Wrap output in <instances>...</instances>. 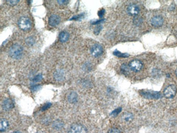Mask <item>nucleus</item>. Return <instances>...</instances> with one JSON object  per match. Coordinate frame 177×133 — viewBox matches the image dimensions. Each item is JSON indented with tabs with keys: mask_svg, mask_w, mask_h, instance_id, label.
<instances>
[{
	"mask_svg": "<svg viewBox=\"0 0 177 133\" xmlns=\"http://www.w3.org/2000/svg\"><path fill=\"white\" fill-rule=\"evenodd\" d=\"M69 133H87V128L81 124H74L69 130Z\"/></svg>",
	"mask_w": 177,
	"mask_h": 133,
	"instance_id": "6",
	"label": "nucleus"
},
{
	"mask_svg": "<svg viewBox=\"0 0 177 133\" xmlns=\"http://www.w3.org/2000/svg\"><path fill=\"white\" fill-rule=\"evenodd\" d=\"M53 76H54V78L55 80L58 81H61L64 80L65 74L63 70L59 69L54 73Z\"/></svg>",
	"mask_w": 177,
	"mask_h": 133,
	"instance_id": "12",
	"label": "nucleus"
},
{
	"mask_svg": "<svg viewBox=\"0 0 177 133\" xmlns=\"http://www.w3.org/2000/svg\"><path fill=\"white\" fill-rule=\"evenodd\" d=\"M129 68V65L128 66L127 65H126L125 64H123V65H122V66H121V70L123 72H127L128 71Z\"/></svg>",
	"mask_w": 177,
	"mask_h": 133,
	"instance_id": "23",
	"label": "nucleus"
},
{
	"mask_svg": "<svg viewBox=\"0 0 177 133\" xmlns=\"http://www.w3.org/2000/svg\"><path fill=\"white\" fill-rule=\"evenodd\" d=\"M68 101L70 103L74 104L77 102L78 99V95L75 92L72 91L68 93L67 96Z\"/></svg>",
	"mask_w": 177,
	"mask_h": 133,
	"instance_id": "11",
	"label": "nucleus"
},
{
	"mask_svg": "<svg viewBox=\"0 0 177 133\" xmlns=\"http://www.w3.org/2000/svg\"><path fill=\"white\" fill-rule=\"evenodd\" d=\"M104 19H102V20H97V21H93L92 23V25H97V24H100L101 23L104 22Z\"/></svg>",
	"mask_w": 177,
	"mask_h": 133,
	"instance_id": "31",
	"label": "nucleus"
},
{
	"mask_svg": "<svg viewBox=\"0 0 177 133\" xmlns=\"http://www.w3.org/2000/svg\"><path fill=\"white\" fill-rule=\"evenodd\" d=\"M124 119L126 121H131L133 118V115L130 113H127L126 114L124 115Z\"/></svg>",
	"mask_w": 177,
	"mask_h": 133,
	"instance_id": "20",
	"label": "nucleus"
},
{
	"mask_svg": "<svg viewBox=\"0 0 177 133\" xmlns=\"http://www.w3.org/2000/svg\"><path fill=\"white\" fill-rule=\"evenodd\" d=\"M175 73H176V76H177V68L176 70V72H175Z\"/></svg>",
	"mask_w": 177,
	"mask_h": 133,
	"instance_id": "34",
	"label": "nucleus"
},
{
	"mask_svg": "<svg viewBox=\"0 0 177 133\" xmlns=\"http://www.w3.org/2000/svg\"><path fill=\"white\" fill-rule=\"evenodd\" d=\"M9 126V123L7 119L4 118H2L0 122V130L1 132H5Z\"/></svg>",
	"mask_w": 177,
	"mask_h": 133,
	"instance_id": "15",
	"label": "nucleus"
},
{
	"mask_svg": "<svg viewBox=\"0 0 177 133\" xmlns=\"http://www.w3.org/2000/svg\"><path fill=\"white\" fill-rule=\"evenodd\" d=\"M140 95L146 99H158L160 98L162 95L159 92L150 90H141L139 91Z\"/></svg>",
	"mask_w": 177,
	"mask_h": 133,
	"instance_id": "2",
	"label": "nucleus"
},
{
	"mask_svg": "<svg viewBox=\"0 0 177 133\" xmlns=\"http://www.w3.org/2000/svg\"><path fill=\"white\" fill-rule=\"evenodd\" d=\"M14 107V104L11 99H5L2 103V107L5 110H11Z\"/></svg>",
	"mask_w": 177,
	"mask_h": 133,
	"instance_id": "13",
	"label": "nucleus"
},
{
	"mask_svg": "<svg viewBox=\"0 0 177 133\" xmlns=\"http://www.w3.org/2000/svg\"><path fill=\"white\" fill-rule=\"evenodd\" d=\"M63 127V123L59 120L55 121L53 123V127L55 129H60Z\"/></svg>",
	"mask_w": 177,
	"mask_h": 133,
	"instance_id": "16",
	"label": "nucleus"
},
{
	"mask_svg": "<svg viewBox=\"0 0 177 133\" xmlns=\"http://www.w3.org/2000/svg\"><path fill=\"white\" fill-rule=\"evenodd\" d=\"M36 40L33 37H28L25 39V43L27 46H32L34 44Z\"/></svg>",
	"mask_w": 177,
	"mask_h": 133,
	"instance_id": "17",
	"label": "nucleus"
},
{
	"mask_svg": "<svg viewBox=\"0 0 177 133\" xmlns=\"http://www.w3.org/2000/svg\"><path fill=\"white\" fill-rule=\"evenodd\" d=\"M127 11L129 15L135 16L139 13V8L136 4H132L129 6L127 8Z\"/></svg>",
	"mask_w": 177,
	"mask_h": 133,
	"instance_id": "9",
	"label": "nucleus"
},
{
	"mask_svg": "<svg viewBox=\"0 0 177 133\" xmlns=\"http://www.w3.org/2000/svg\"><path fill=\"white\" fill-rule=\"evenodd\" d=\"M142 23V19L140 17L136 16L134 19V23L137 26H139Z\"/></svg>",
	"mask_w": 177,
	"mask_h": 133,
	"instance_id": "19",
	"label": "nucleus"
},
{
	"mask_svg": "<svg viewBox=\"0 0 177 133\" xmlns=\"http://www.w3.org/2000/svg\"><path fill=\"white\" fill-rule=\"evenodd\" d=\"M122 108L121 107H119V108H117L116 109H115L113 111L111 115H112L113 116H116L118 115L119 114L120 112H121V111H122Z\"/></svg>",
	"mask_w": 177,
	"mask_h": 133,
	"instance_id": "21",
	"label": "nucleus"
},
{
	"mask_svg": "<svg viewBox=\"0 0 177 133\" xmlns=\"http://www.w3.org/2000/svg\"><path fill=\"white\" fill-rule=\"evenodd\" d=\"M69 38V34L66 31H62L59 34V39L62 43L67 42Z\"/></svg>",
	"mask_w": 177,
	"mask_h": 133,
	"instance_id": "14",
	"label": "nucleus"
},
{
	"mask_svg": "<svg viewBox=\"0 0 177 133\" xmlns=\"http://www.w3.org/2000/svg\"><path fill=\"white\" fill-rule=\"evenodd\" d=\"M105 10L103 8H102V9H100L99 11H98V16L102 18L103 17V16L105 14Z\"/></svg>",
	"mask_w": 177,
	"mask_h": 133,
	"instance_id": "26",
	"label": "nucleus"
},
{
	"mask_svg": "<svg viewBox=\"0 0 177 133\" xmlns=\"http://www.w3.org/2000/svg\"><path fill=\"white\" fill-rule=\"evenodd\" d=\"M58 4L60 5H64V4H67L69 3V1L67 0H62V1H57Z\"/></svg>",
	"mask_w": 177,
	"mask_h": 133,
	"instance_id": "30",
	"label": "nucleus"
},
{
	"mask_svg": "<svg viewBox=\"0 0 177 133\" xmlns=\"http://www.w3.org/2000/svg\"><path fill=\"white\" fill-rule=\"evenodd\" d=\"M8 4H9L11 6H15V4H18L19 2H20L19 0H14V1H7Z\"/></svg>",
	"mask_w": 177,
	"mask_h": 133,
	"instance_id": "29",
	"label": "nucleus"
},
{
	"mask_svg": "<svg viewBox=\"0 0 177 133\" xmlns=\"http://www.w3.org/2000/svg\"><path fill=\"white\" fill-rule=\"evenodd\" d=\"M83 16H84L83 14H79V15H75L73 17H72V18L70 19V20H79L82 19Z\"/></svg>",
	"mask_w": 177,
	"mask_h": 133,
	"instance_id": "22",
	"label": "nucleus"
},
{
	"mask_svg": "<svg viewBox=\"0 0 177 133\" xmlns=\"http://www.w3.org/2000/svg\"><path fill=\"white\" fill-rule=\"evenodd\" d=\"M60 22V18L57 15H52L49 18V24L52 27L58 26Z\"/></svg>",
	"mask_w": 177,
	"mask_h": 133,
	"instance_id": "10",
	"label": "nucleus"
},
{
	"mask_svg": "<svg viewBox=\"0 0 177 133\" xmlns=\"http://www.w3.org/2000/svg\"><path fill=\"white\" fill-rule=\"evenodd\" d=\"M104 50L101 45L99 44H95L92 46L90 49V53L93 56L98 57L100 56L103 53Z\"/></svg>",
	"mask_w": 177,
	"mask_h": 133,
	"instance_id": "7",
	"label": "nucleus"
},
{
	"mask_svg": "<svg viewBox=\"0 0 177 133\" xmlns=\"http://www.w3.org/2000/svg\"><path fill=\"white\" fill-rule=\"evenodd\" d=\"M51 106V104L50 103H48L45 104V105L42 107V111H45L48 109Z\"/></svg>",
	"mask_w": 177,
	"mask_h": 133,
	"instance_id": "28",
	"label": "nucleus"
},
{
	"mask_svg": "<svg viewBox=\"0 0 177 133\" xmlns=\"http://www.w3.org/2000/svg\"><path fill=\"white\" fill-rule=\"evenodd\" d=\"M129 67L130 69L133 72H137L140 71L143 68V63L139 60H134L130 62Z\"/></svg>",
	"mask_w": 177,
	"mask_h": 133,
	"instance_id": "5",
	"label": "nucleus"
},
{
	"mask_svg": "<svg viewBox=\"0 0 177 133\" xmlns=\"http://www.w3.org/2000/svg\"><path fill=\"white\" fill-rule=\"evenodd\" d=\"M18 26L21 30L23 31H27L30 30L32 23L28 18L26 16H22L18 21Z\"/></svg>",
	"mask_w": 177,
	"mask_h": 133,
	"instance_id": "3",
	"label": "nucleus"
},
{
	"mask_svg": "<svg viewBox=\"0 0 177 133\" xmlns=\"http://www.w3.org/2000/svg\"><path fill=\"white\" fill-rule=\"evenodd\" d=\"M8 54L12 58L19 59L23 56V48L18 44H14L9 49Z\"/></svg>",
	"mask_w": 177,
	"mask_h": 133,
	"instance_id": "1",
	"label": "nucleus"
},
{
	"mask_svg": "<svg viewBox=\"0 0 177 133\" xmlns=\"http://www.w3.org/2000/svg\"><path fill=\"white\" fill-rule=\"evenodd\" d=\"M108 133H121L120 130L118 129L117 128H112L111 129H110Z\"/></svg>",
	"mask_w": 177,
	"mask_h": 133,
	"instance_id": "27",
	"label": "nucleus"
},
{
	"mask_svg": "<svg viewBox=\"0 0 177 133\" xmlns=\"http://www.w3.org/2000/svg\"><path fill=\"white\" fill-rule=\"evenodd\" d=\"M41 87V86L40 85H36V86H33L31 88V90H32V91H37V90H39L40 88Z\"/></svg>",
	"mask_w": 177,
	"mask_h": 133,
	"instance_id": "32",
	"label": "nucleus"
},
{
	"mask_svg": "<svg viewBox=\"0 0 177 133\" xmlns=\"http://www.w3.org/2000/svg\"><path fill=\"white\" fill-rule=\"evenodd\" d=\"M42 133V132H37V133Z\"/></svg>",
	"mask_w": 177,
	"mask_h": 133,
	"instance_id": "35",
	"label": "nucleus"
},
{
	"mask_svg": "<svg viewBox=\"0 0 177 133\" xmlns=\"http://www.w3.org/2000/svg\"><path fill=\"white\" fill-rule=\"evenodd\" d=\"M113 55L114 56H116L118 57H122V58H127L129 56V55L128 53H122L120 51H119L118 50H116L113 51Z\"/></svg>",
	"mask_w": 177,
	"mask_h": 133,
	"instance_id": "18",
	"label": "nucleus"
},
{
	"mask_svg": "<svg viewBox=\"0 0 177 133\" xmlns=\"http://www.w3.org/2000/svg\"><path fill=\"white\" fill-rule=\"evenodd\" d=\"M163 21L164 20L161 16L156 15L151 19V24L155 27H159L162 26Z\"/></svg>",
	"mask_w": 177,
	"mask_h": 133,
	"instance_id": "8",
	"label": "nucleus"
},
{
	"mask_svg": "<svg viewBox=\"0 0 177 133\" xmlns=\"http://www.w3.org/2000/svg\"><path fill=\"white\" fill-rule=\"evenodd\" d=\"M177 87L174 85H170L164 90L163 95L166 98H172L176 95Z\"/></svg>",
	"mask_w": 177,
	"mask_h": 133,
	"instance_id": "4",
	"label": "nucleus"
},
{
	"mask_svg": "<svg viewBox=\"0 0 177 133\" xmlns=\"http://www.w3.org/2000/svg\"><path fill=\"white\" fill-rule=\"evenodd\" d=\"M42 79H43V76H42V74H38L37 75L34 76V78L33 79V81H34V82L40 81Z\"/></svg>",
	"mask_w": 177,
	"mask_h": 133,
	"instance_id": "24",
	"label": "nucleus"
},
{
	"mask_svg": "<svg viewBox=\"0 0 177 133\" xmlns=\"http://www.w3.org/2000/svg\"><path fill=\"white\" fill-rule=\"evenodd\" d=\"M102 25H99L98 26L96 27V28L94 30V33L96 34V35H98L100 33V32L101 31V30H102Z\"/></svg>",
	"mask_w": 177,
	"mask_h": 133,
	"instance_id": "25",
	"label": "nucleus"
},
{
	"mask_svg": "<svg viewBox=\"0 0 177 133\" xmlns=\"http://www.w3.org/2000/svg\"><path fill=\"white\" fill-rule=\"evenodd\" d=\"M13 133H21L20 132H19V131H16V132H13Z\"/></svg>",
	"mask_w": 177,
	"mask_h": 133,
	"instance_id": "33",
	"label": "nucleus"
}]
</instances>
